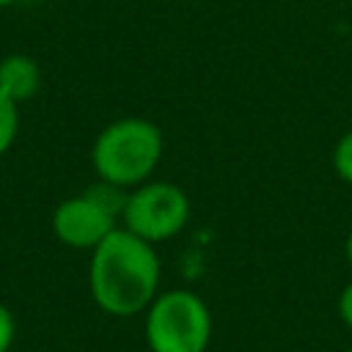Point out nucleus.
Masks as SVG:
<instances>
[{
  "label": "nucleus",
  "mask_w": 352,
  "mask_h": 352,
  "mask_svg": "<svg viewBox=\"0 0 352 352\" xmlns=\"http://www.w3.org/2000/svg\"><path fill=\"white\" fill-rule=\"evenodd\" d=\"M88 289L94 302L118 319L143 314L160 294V258L154 245L118 226L91 250Z\"/></svg>",
  "instance_id": "nucleus-1"
},
{
  "label": "nucleus",
  "mask_w": 352,
  "mask_h": 352,
  "mask_svg": "<svg viewBox=\"0 0 352 352\" xmlns=\"http://www.w3.org/2000/svg\"><path fill=\"white\" fill-rule=\"evenodd\" d=\"M162 132L154 121L140 116H126L110 121L91 146V165L96 179L113 182L118 187H138L148 182L162 160Z\"/></svg>",
  "instance_id": "nucleus-2"
},
{
  "label": "nucleus",
  "mask_w": 352,
  "mask_h": 352,
  "mask_svg": "<svg viewBox=\"0 0 352 352\" xmlns=\"http://www.w3.org/2000/svg\"><path fill=\"white\" fill-rule=\"evenodd\" d=\"M143 316V338L151 352H206L212 341L209 305L190 289L160 292Z\"/></svg>",
  "instance_id": "nucleus-3"
},
{
  "label": "nucleus",
  "mask_w": 352,
  "mask_h": 352,
  "mask_svg": "<svg viewBox=\"0 0 352 352\" xmlns=\"http://www.w3.org/2000/svg\"><path fill=\"white\" fill-rule=\"evenodd\" d=\"M187 220H190L187 192L173 182H157V179L132 187L121 212V226L151 245L179 236Z\"/></svg>",
  "instance_id": "nucleus-4"
},
{
  "label": "nucleus",
  "mask_w": 352,
  "mask_h": 352,
  "mask_svg": "<svg viewBox=\"0 0 352 352\" xmlns=\"http://www.w3.org/2000/svg\"><path fill=\"white\" fill-rule=\"evenodd\" d=\"M118 228V217L94 201L85 190L60 201L52 212V231L58 242L74 250H94L102 239H107Z\"/></svg>",
  "instance_id": "nucleus-5"
},
{
  "label": "nucleus",
  "mask_w": 352,
  "mask_h": 352,
  "mask_svg": "<svg viewBox=\"0 0 352 352\" xmlns=\"http://www.w3.org/2000/svg\"><path fill=\"white\" fill-rule=\"evenodd\" d=\"M38 88H41V69L33 58L14 52L0 60V91L8 99L22 104V102L33 99Z\"/></svg>",
  "instance_id": "nucleus-6"
},
{
  "label": "nucleus",
  "mask_w": 352,
  "mask_h": 352,
  "mask_svg": "<svg viewBox=\"0 0 352 352\" xmlns=\"http://www.w3.org/2000/svg\"><path fill=\"white\" fill-rule=\"evenodd\" d=\"M19 132V104L0 91V157L14 146Z\"/></svg>",
  "instance_id": "nucleus-7"
},
{
  "label": "nucleus",
  "mask_w": 352,
  "mask_h": 352,
  "mask_svg": "<svg viewBox=\"0 0 352 352\" xmlns=\"http://www.w3.org/2000/svg\"><path fill=\"white\" fill-rule=\"evenodd\" d=\"M333 168L341 182L352 184V129L338 138V143L333 148Z\"/></svg>",
  "instance_id": "nucleus-8"
},
{
  "label": "nucleus",
  "mask_w": 352,
  "mask_h": 352,
  "mask_svg": "<svg viewBox=\"0 0 352 352\" xmlns=\"http://www.w3.org/2000/svg\"><path fill=\"white\" fill-rule=\"evenodd\" d=\"M14 336H16V322H14V314L0 302V352H11V344H14Z\"/></svg>",
  "instance_id": "nucleus-9"
},
{
  "label": "nucleus",
  "mask_w": 352,
  "mask_h": 352,
  "mask_svg": "<svg viewBox=\"0 0 352 352\" xmlns=\"http://www.w3.org/2000/svg\"><path fill=\"white\" fill-rule=\"evenodd\" d=\"M338 316H341V322L352 330V280L341 289V294H338Z\"/></svg>",
  "instance_id": "nucleus-10"
},
{
  "label": "nucleus",
  "mask_w": 352,
  "mask_h": 352,
  "mask_svg": "<svg viewBox=\"0 0 352 352\" xmlns=\"http://www.w3.org/2000/svg\"><path fill=\"white\" fill-rule=\"evenodd\" d=\"M344 256H346V264L352 267V228H349V234L344 239Z\"/></svg>",
  "instance_id": "nucleus-11"
},
{
  "label": "nucleus",
  "mask_w": 352,
  "mask_h": 352,
  "mask_svg": "<svg viewBox=\"0 0 352 352\" xmlns=\"http://www.w3.org/2000/svg\"><path fill=\"white\" fill-rule=\"evenodd\" d=\"M11 3H16V0H0V8H3V6H11Z\"/></svg>",
  "instance_id": "nucleus-12"
},
{
  "label": "nucleus",
  "mask_w": 352,
  "mask_h": 352,
  "mask_svg": "<svg viewBox=\"0 0 352 352\" xmlns=\"http://www.w3.org/2000/svg\"><path fill=\"white\" fill-rule=\"evenodd\" d=\"M344 352H352V346H349V349H344Z\"/></svg>",
  "instance_id": "nucleus-13"
}]
</instances>
